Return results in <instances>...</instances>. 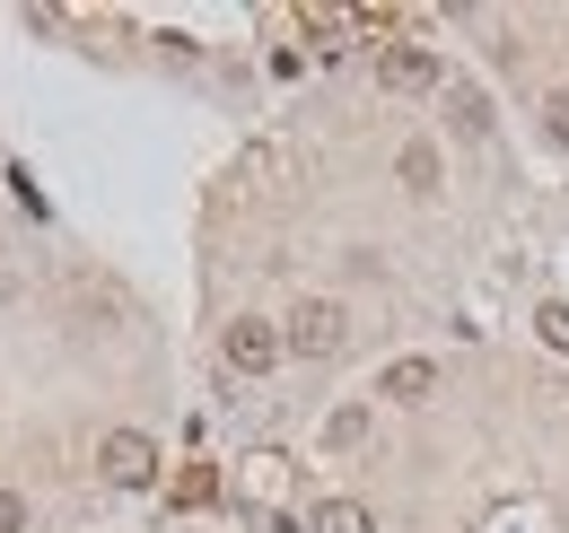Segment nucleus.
Returning <instances> with one entry per match:
<instances>
[{
  "label": "nucleus",
  "instance_id": "nucleus-1",
  "mask_svg": "<svg viewBox=\"0 0 569 533\" xmlns=\"http://www.w3.org/2000/svg\"><path fill=\"white\" fill-rule=\"evenodd\" d=\"M342 341H351V315H342L333 298H307V306L281 324V350H289V359H333Z\"/></svg>",
  "mask_w": 569,
  "mask_h": 533
},
{
  "label": "nucleus",
  "instance_id": "nucleus-2",
  "mask_svg": "<svg viewBox=\"0 0 569 533\" xmlns=\"http://www.w3.org/2000/svg\"><path fill=\"white\" fill-rule=\"evenodd\" d=\"M97 464H106V481H114V490H149V481H158V438L114 429V438L97 446Z\"/></svg>",
  "mask_w": 569,
  "mask_h": 533
},
{
  "label": "nucleus",
  "instance_id": "nucleus-3",
  "mask_svg": "<svg viewBox=\"0 0 569 533\" xmlns=\"http://www.w3.org/2000/svg\"><path fill=\"white\" fill-rule=\"evenodd\" d=\"M219 350H228V368H237V376H263V368L281 359V333H272L263 315H237V324H228V341H219Z\"/></svg>",
  "mask_w": 569,
  "mask_h": 533
},
{
  "label": "nucleus",
  "instance_id": "nucleus-4",
  "mask_svg": "<svg viewBox=\"0 0 569 533\" xmlns=\"http://www.w3.org/2000/svg\"><path fill=\"white\" fill-rule=\"evenodd\" d=\"M377 79H386L395 97H421V88H438V53H421V44H395V53L377 62Z\"/></svg>",
  "mask_w": 569,
  "mask_h": 533
},
{
  "label": "nucleus",
  "instance_id": "nucleus-5",
  "mask_svg": "<svg viewBox=\"0 0 569 533\" xmlns=\"http://www.w3.org/2000/svg\"><path fill=\"white\" fill-rule=\"evenodd\" d=\"M377 394H386V402H429V394H438V359H395Z\"/></svg>",
  "mask_w": 569,
  "mask_h": 533
},
{
  "label": "nucleus",
  "instance_id": "nucleus-6",
  "mask_svg": "<svg viewBox=\"0 0 569 533\" xmlns=\"http://www.w3.org/2000/svg\"><path fill=\"white\" fill-rule=\"evenodd\" d=\"M316 533H377V516H368L359 499H325V507H316Z\"/></svg>",
  "mask_w": 569,
  "mask_h": 533
},
{
  "label": "nucleus",
  "instance_id": "nucleus-7",
  "mask_svg": "<svg viewBox=\"0 0 569 533\" xmlns=\"http://www.w3.org/2000/svg\"><path fill=\"white\" fill-rule=\"evenodd\" d=\"M359 438H368V411H359V402H342V411L325 420V446H333V455H351Z\"/></svg>",
  "mask_w": 569,
  "mask_h": 533
},
{
  "label": "nucleus",
  "instance_id": "nucleus-8",
  "mask_svg": "<svg viewBox=\"0 0 569 533\" xmlns=\"http://www.w3.org/2000/svg\"><path fill=\"white\" fill-rule=\"evenodd\" d=\"M403 184H412V193H429V184H438V149H429V140H412V149H403Z\"/></svg>",
  "mask_w": 569,
  "mask_h": 533
},
{
  "label": "nucleus",
  "instance_id": "nucleus-9",
  "mask_svg": "<svg viewBox=\"0 0 569 533\" xmlns=\"http://www.w3.org/2000/svg\"><path fill=\"white\" fill-rule=\"evenodd\" d=\"M447 105H456V123H465V132H482V123H491V105H482V88H456Z\"/></svg>",
  "mask_w": 569,
  "mask_h": 533
},
{
  "label": "nucleus",
  "instance_id": "nucleus-10",
  "mask_svg": "<svg viewBox=\"0 0 569 533\" xmlns=\"http://www.w3.org/2000/svg\"><path fill=\"white\" fill-rule=\"evenodd\" d=\"M351 27H359V36H377V44H386V36L403 27V9H351Z\"/></svg>",
  "mask_w": 569,
  "mask_h": 533
},
{
  "label": "nucleus",
  "instance_id": "nucleus-11",
  "mask_svg": "<svg viewBox=\"0 0 569 533\" xmlns=\"http://www.w3.org/2000/svg\"><path fill=\"white\" fill-rule=\"evenodd\" d=\"M535 333H543V341L569 359V306H543V315H535Z\"/></svg>",
  "mask_w": 569,
  "mask_h": 533
},
{
  "label": "nucleus",
  "instance_id": "nucleus-12",
  "mask_svg": "<svg viewBox=\"0 0 569 533\" xmlns=\"http://www.w3.org/2000/svg\"><path fill=\"white\" fill-rule=\"evenodd\" d=\"M543 132L569 149V88H552V97H543Z\"/></svg>",
  "mask_w": 569,
  "mask_h": 533
},
{
  "label": "nucleus",
  "instance_id": "nucleus-13",
  "mask_svg": "<svg viewBox=\"0 0 569 533\" xmlns=\"http://www.w3.org/2000/svg\"><path fill=\"white\" fill-rule=\"evenodd\" d=\"M211 490H219V481H211V472H202V464H193V472H184V481H176V499H184V507H202Z\"/></svg>",
  "mask_w": 569,
  "mask_h": 533
},
{
  "label": "nucleus",
  "instance_id": "nucleus-14",
  "mask_svg": "<svg viewBox=\"0 0 569 533\" xmlns=\"http://www.w3.org/2000/svg\"><path fill=\"white\" fill-rule=\"evenodd\" d=\"M0 533H27V499L18 490H0Z\"/></svg>",
  "mask_w": 569,
  "mask_h": 533
}]
</instances>
